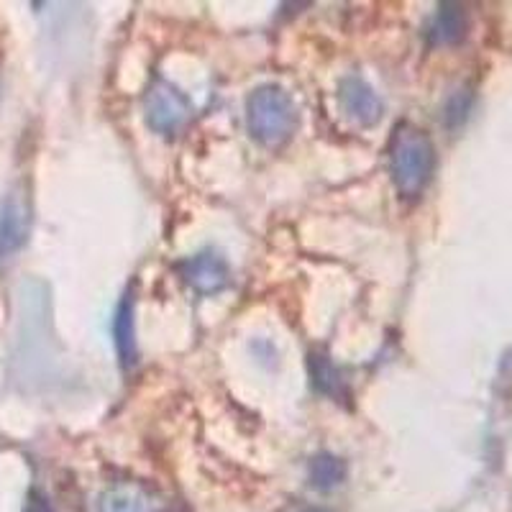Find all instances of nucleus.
Masks as SVG:
<instances>
[{
	"instance_id": "f257e3e1",
	"label": "nucleus",
	"mask_w": 512,
	"mask_h": 512,
	"mask_svg": "<svg viewBox=\"0 0 512 512\" xmlns=\"http://www.w3.org/2000/svg\"><path fill=\"white\" fill-rule=\"evenodd\" d=\"M392 182L402 198H418L436 169V146L423 128L400 123L390 141Z\"/></svg>"
},
{
	"instance_id": "f03ea898",
	"label": "nucleus",
	"mask_w": 512,
	"mask_h": 512,
	"mask_svg": "<svg viewBox=\"0 0 512 512\" xmlns=\"http://www.w3.org/2000/svg\"><path fill=\"white\" fill-rule=\"evenodd\" d=\"M246 123L262 146H282L297 126L295 103L280 85H262L246 100Z\"/></svg>"
},
{
	"instance_id": "7ed1b4c3",
	"label": "nucleus",
	"mask_w": 512,
	"mask_h": 512,
	"mask_svg": "<svg viewBox=\"0 0 512 512\" xmlns=\"http://www.w3.org/2000/svg\"><path fill=\"white\" fill-rule=\"evenodd\" d=\"M144 113H146V123L157 131V134H175L177 128L190 118L192 105L190 100L185 98V93L172 85L169 80H157L149 85L144 95Z\"/></svg>"
},
{
	"instance_id": "20e7f679",
	"label": "nucleus",
	"mask_w": 512,
	"mask_h": 512,
	"mask_svg": "<svg viewBox=\"0 0 512 512\" xmlns=\"http://www.w3.org/2000/svg\"><path fill=\"white\" fill-rule=\"evenodd\" d=\"M338 100L346 116L354 118L361 126H372L382 116V100L361 77H346L338 88Z\"/></svg>"
},
{
	"instance_id": "39448f33",
	"label": "nucleus",
	"mask_w": 512,
	"mask_h": 512,
	"mask_svg": "<svg viewBox=\"0 0 512 512\" xmlns=\"http://www.w3.org/2000/svg\"><path fill=\"white\" fill-rule=\"evenodd\" d=\"M182 277H185L187 285L192 290L210 295V292H218L221 287L228 285V267L221 256L213 254V251H203L198 256H190L185 264L180 267Z\"/></svg>"
},
{
	"instance_id": "423d86ee",
	"label": "nucleus",
	"mask_w": 512,
	"mask_h": 512,
	"mask_svg": "<svg viewBox=\"0 0 512 512\" xmlns=\"http://www.w3.org/2000/svg\"><path fill=\"white\" fill-rule=\"evenodd\" d=\"M29 239V208L11 195L0 208V256H11Z\"/></svg>"
},
{
	"instance_id": "0eeeda50",
	"label": "nucleus",
	"mask_w": 512,
	"mask_h": 512,
	"mask_svg": "<svg viewBox=\"0 0 512 512\" xmlns=\"http://www.w3.org/2000/svg\"><path fill=\"white\" fill-rule=\"evenodd\" d=\"M98 512H159V505L139 484L118 482L100 495Z\"/></svg>"
},
{
	"instance_id": "6e6552de",
	"label": "nucleus",
	"mask_w": 512,
	"mask_h": 512,
	"mask_svg": "<svg viewBox=\"0 0 512 512\" xmlns=\"http://www.w3.org/2000/svg\"><path fill=\"white\" fill-rule=\"evenodd\" d=\"M113 338H116V351L123 369H131L136 364V326H134V292H128L116 310L113 320Z\"/></svg>"
},
{
	"instance_id": "1a4fd4ad",
	"label": "nucleus",
	"mask_w": 512,
	"mask_h": 512,
	"mask_svg": "<svg viewBox=\"0 0 512 512\" xmlns=\"http://www.w3.org/2000/svg\"><path fill=\"white\" fill-rule=\"evenodd\" d=\"M466 34V13L459 6H441L433 21V39L438 44H454Z\"/></svg>"
},
{
	"instance_id": "9d476101",
	"label": "nucleus",
	"mask_w": 512,
	"mask_h": 512,
	"mask_svg": "<svg viewBox=\"0 0 512 512\" xmlns=\"http://www.w3.org/2000/svg\"><path fill=\"white\" fill-rule=\"evenodd\" d=\"M346 464L333 454H318L310 464V479L318 489H331L344 482Z\"/></svg>"
},
{
	"instance_id": "9b49d317",
	"label": "nucleus",
	"mask_w": 512,
	"mask_h": 512,
	"mask_svg": "<svg viewBox=\"0 0 512 512\" xmlns=\"http://www.w3.org/2000/svg\"><path fill=\"white\" fill-rule=\"evenodd\" d=\"M310 372H313V382L318 390L333 392L336 390V369L326 361V356H310Z\"/></svg>"
},
{
	"instance_id": "f8f14e48",
	"label": "nucleus",
	"mask_w": 512,
	"mask_h": 512,
	"mask_svg": "<svg viewBox=\"0 0 512 512\" xmlns=\"http://www.w3.org/2000/svg\"><path fill=\"white\" fill-rule=\"evenodd\" d=\"M310 512H326V510H310Z\"/></svg>"
}]
</instances>
